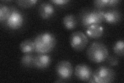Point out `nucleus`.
Listing matches in <instances>:
<instances>
[{
    "label": "nucleus",
    "mask_w": 124,
    "mask_h": 83,
    "mask_svg": "<svg viewBox=\"0 0 124 83\" xmlns=\"http://www.w3.org/2000/svg\"><path fill=\"white\" fill-rule=\"evenodd\" d=\"M35 51L39 54H46L51 51L56 45V38L54 34L43 32L35 38Z\"/></svg>",
    "instance_id": "nucleus-1"
},
{
    "label": "nucleus",
    "mask_w": 124,
    "mask_h": 83,
    "mask_svg": "<svg viewBox=\"0 0 124 83\" xmlns=\"http://www.w3.org/2000/svg\"><path fill=\"white\" fill-rule=\"evenodd\" d=\"M108 50L106 45L99 42L93 43L87 50L89 60L95 64H100L105 61L108 56Z\"/></svg>",
    "instance_id": "nucleus-2"
},
{
    "label": "nucleus",
    "mask_w": 124,
    "mask_h": 83,
    "mask_svg": "<svg viewBox=\"0 0 124 83\" xmlns=\"http://www.w3.org/2000/svg\"><path fill=\"white\" fill-rule=\"evenodd\" d=\"M104 12L101 9H97L84 13L81 17L82 26L87 28L92 25L100 24L104 20Z\"/></svg>",
    "instance_id": "nucleus-3"
},
{
    "label": "nucleus",
    "mask_w": 124,
    "mask_h": 83,
    "mask_svg": "<svg viewBox=\"0 0 124 83\" xmlns=\"http://www.w3.org/2000/svg\"><path fill=\"white\" fill-rule=\"evenodd\" d=\"M92 76L96 83H110L114 81L115 74L114 70L110 67L101 65L96 70Z\"/></svg>",
    "instance_id": "nucleus-4"
},
{
    "label": "nucleus",
    "mask_w": 124,
    "mask_h": 83,
    "mask_svg": "<svg viewBox=\"0 0 124 83\" xmlns=\"http://www.w3.org/2000/svg\"><path fill=\"white\" fill-rule=\"evenodd\" d=\"M69 41L73 49L77 51H81L86 47L88 43V38L81 31H76L71 34Z\"/></svg>",
    "instance_id": "nucleus-5"
},
{
    "label": "nucleus",
    "mask_w": 124,
    "mask_h": 83,
    "mask_svg": "<svg viewBox=\"0 0 124 83\" xmlns=\"http://www.w3.org/2000/svg\"><path fill=\"white\" fill-rule=\"evenodd\" d=\"M10 14L6 20V25L11 29H18L22 26L24 22L23 16L20 11L14 9L13 7H10Z\"/></svg>",
    "instance_id": "nucleus-6"
},
{
    "label": "nucleus",
    "mask_w": 124,
    "mask_h": 83,
    "mask_svg": "<svg viewBox=\"0 0 124 83\" xmlns=\"http://www.w3.org/2000/svg\"><path fill=\"white\" fill-rule=\"evenodd\" d=\"M55 71L57 76L61 80H67L72 76L73 68L70 62L63 60L57 63Z\"/></svg>",
    "instance_id": "nucleus-7"
},
{
    "label": "nucleus",
    "mask_w": 124,
    "mask_h": 83,
    "mask_svg": "<svg viewBox=\"0 0 124 83\" xmlns=\"http://www.w3.org/2000/svg\"><path fill=\"white\" fill-rule=\"evenodd\" d=\"M75 73L78 80L88 82L93 76V72L88 65L85 64H79L76 66Z\"/></svg>",
    "instance_id": "nucleus-8"
},
{
    "label": "nucleus",
    "mask_w": 124,
    "mask_h": 83,
    "mask_svg": "<svg viewBox=\"0 0 124 83\" xmlns=\"http://www.w3.org/2000/svg\"><path fill=\"white\" fill-rule=\"evenodd\" d=\"M51 57L46 54H39L35 56L34 66L39 69H46L51 64Z\"/></svg>",
    "instance_id": "nucleus-9"
},
{
    "label": "nucleus",
    "mask_w": 124,
    "mask_h": 83,
    "mask_svg": "<svg viewBox=\"0 0 124 83\" xmlns=\"http://www.w3.org/2000/svg\"><path fill=\"white\" fill-rule=\"evenodd\" d=\"M122 15L119 11L110 9L104 12V20L110 24H115L121 20Z\"/></svg>",
    "instance_id": "nucleus-10"
},
{
    "label": "nucleus",
    "mask_w": 124,
    "mask_h": 83,
    "mask_svg": "<svg viewBox=\"0 0 124 83\" xmlns=\"http://www.w3.org/2000/svg\"><path fill=\"white\" fill-rule=\"evenodd\" d=\"M39 13L41 18L46 19L51 17L54 13V7L48 2L42 3L39 7Z\"/></svg>",
    "instance_id": "nucleus-11"
},
{
    "label": "nucleus",
    "mask_w": 124,
    "mask_h": 83,
    "mask_svg": "<svg viewBox=\"0 0 124 83\" xmlns=\"http://www.w3.org/2000/svg\"><path fill=\"white\" fill-rule=\"evenodd\" d=\"M87 35L93 38H98L103 33V27L99 25H94L88 27L86 31Z\"/></svg>",
    "instance_id": "nucleus-12"
},
{
    "label": "nucleus",
    "mask_w": 124,
    "mask_h": 83,
    "mask_svg": "<svg viewBox=\"0 0 124 83\" xmlns=\"http://www.w3.org/2000/svg\"><path fill=\"white\" fill-rule=\"evenodd\" d=\"M63 23L66 29L71 30L77 27V20L75 15L68 14L65 16L63 20Z\"/></svg>",
    "instance_id": "nucleus-13"
},
{
    "label": "nucleus",
    "mask_w": 124,
    "mask_h": 83,
    "mask_svg": "<svg viewBox=\"0 0 124 83\" xmlns=\"http://www.w3.org/2000/svg\"><path fill=\"white\" fill-rule=\"evenodd\" d=\"M20 49L24 54H31L35 51V44L34 41L31 39H25L20 44Z\"/></svg>",
    "instance_id": "nucleus-14"
},
{
    "label": "nucleus",
    "mask_w": 124,
    "mask_h": 83,
    "mask_svg": "<svg viewBox=\"0 0 124 83\" xmlns=\"http://www.w3.org/2000/svg\"><path fill=\"white\" fill-rule=\"evenodd\" d=\"M35 56L31 54H25L21 58L22 65L26 68H31L34 66V59Z\"/></svg>",
    "instance_id": "nucleus-15"
},
{
    "label": "nucleus",
    "mask_w": 124,
    "mask_h": 83,
    "mask_svg": "<svg viewBox=\"0 0 124 83\" xmlns=\"http://www.w3.org/2000/svg\"><path fill=\"white\" fill-rule=\"evenodd\" d=\"M10 13V7L5 5H1L0 6V21L3 22L6 20Z\"/></svg>",
    "instance_id": "nucleus-16"
},
{
    "label": "nucleus",
    "mask_w": 124,
    "mask_h": 83,
    "mask_svg": "<svg viewBox=\"0 0 124 83\" xmlns=\"http://www.w3.org/2000/svg\"><path fill=\"white\" fill-rule=\"evenodd\" d=\"M124 41L119 40L116 42L113 46V50L114 53L118 56H123L124 54Z\"/></svg>",
    "instance_id": "nucleus-17"
},
{
    "label": "nucleus",
    "mask_w": 124,
    "mask_h": 83,
    "mask_svg": "<svg viewBox=\"0 0 124 83\" xmlns=\"http://www.w3.org/2000/svg\"><path fill=\"white\" fill-rule=\"evenodd\" d=\"M36 0H19L16 1L17 4L22 8L31 7L36 4Z\"/></svg>",
    "instance_id": "nucleus-18"
},
{
    "label": "nucleus",
    "mask_w": 124,
    "mask_h": 83,
    "mask_svg": "<svg viewBox=\"0 0 124 83\" xmlns=\"http://www.w3.org/2000/svg\"><path fill=\"white\" fill-rule=\"evenodd\" d=\"M108 0H97L94 1V4L97 8L102 9L105 7H108Z\"/></svg>",
    "instance_id": "nucleus-19"
},
{
    "label": "nucleus",
    "mask_w": 124,
    "mask_h": 83,
    "mask_svg": "<svg viewBox=\"0 0 124 83\" xmlns=\"http://www.w3.org/2000/svg\"><path fill=\"white\" fill-rule=\"evenodd\" d=\"M107 62L108 64L109 65L111 66H116L118 64V60L117 58L113 56H111L108 57H107Z\"/></svg>",
    "instance_id": "nucleus-20"
},
{
    "label": "nucleus",
    "mask_w": 124,
    "mask_h": 83,
    "mask_svg": "<svg viewBox=\"0 0 124 83\" xmlns=\"http://www.w3.org/2000/svg\"><path fill=\"white\" fill-rule=\"evenodd\" d=\"M52 3L55 4L57 5H64L69 2V0H52L51 1Z\"/></svg>",
    "instance_id": "nucleus-21"
},
{
    "label": "nucleus",
    "mask_w": 124,
    "mask_h": 83,
    "mask_svg": "<svg viewBox=\"0 0 124 83\" xmlns=\"http://www.w3.org/2000/svg\"><path fill=\"white\" fill-rule=\"evenodd\" d=\"M118 0H108V7H114L118 4L119 3Z\"/></svg>",
    "instance_id": "nucleus-22"
}]
</instances>
